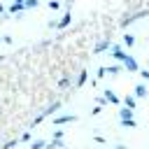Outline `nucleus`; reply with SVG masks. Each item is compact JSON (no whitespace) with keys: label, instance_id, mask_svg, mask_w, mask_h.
<instances>
[{"label":"nucleus","instance_id":"f257e3e1","mask_svg":"<svg viewBox=\"0 0 149 149\" xmlns=\"http://www.w3.org/2000/svg\"><path fill=\"white\" fill-rule=\"evenodd\" d=\"M21 12H26V5H23V0H14V2L9 5V14H21Z\"/></svg>","mask_w":149,"mask_h":149},{"label":"nucleus","instance_id":"f03ea898","mask_svg":"<svg viewBox=\"0 0 149 149\" xmlns=\"http://www.w3.org/2000/svg\"><path fill=\"white\" fill-rule=\"evenodd\" d=\"M112 56H114V58H116V61H121V63H123V61H126V56H128V54H126V51H123V49H121V47H112Z\"/></svg>","mask_w":149,"mask_h":149},{"label":"nucleus","instance_id":"7ed1b4c3","mask_svg":"<svg viewBox=\"0 0 149 149\" xmlns=\"http://www.w3.org/2000/svg\"><path fill=\"white\" fill-rule=\"evenodd\" d=\"M123 65H126V70H130V72H135V70H140L133 56H126V61H123Z\"/></svg>","mask_w":149,"mask_h":149},{"label":"nucleus","instance_id":"20e7f679","mask_svg":"<svg viewBox=\"0 0 149 149\" xmlns=\"http://www.w3.org/2000/svg\"><path fill=\"white\" fill-rule=\"evenodd\" d=\"M70 121H74V116H72V114H65V116H56V119H54V123H56V126H63V123H70Z\"/></svg>","mask_w":149,"mask_h":149},{"label":"nucleus","instance_id":"39448f33","mask_svg":"<svg viewBox=\"0 0 149 149\" xmlns=\"http://www.w3.org/2000/svg\"><path fill=\"white\" fill-rule=\"evenodd\" d=\"M119 116H121V121H133V112H130L128 107H121V112H119Z\"/></svg>","mask_w":149,"mask_h":149},{"label":"nucleus","instance_id":"423d86ee","mask_svg":"<svg viewBox=\"0 0 149 149\" xmlns=\"http://www.w3.org/2000/svg\"><path fill=\"white\" fill-rule=\"evenodd\" d=\"M68 23H70V14H68V12H65V16H63V19H61V21H58V23H54V26H56V28H65V26H68Z\"/></svg>","mask_w":149,"mask_h":149},{"label":"nucleus","instance_id":"0eeeda50","mask_svg":"<svg viewBox=\"0 0 149 149\" xmlns=\"http://www.w3.org/2000/svg\"><path fill=\"white\" fill-rule=\"evenodd\" d=\"M135 95L144 98V95H147V86H144V84H137V86H135Z\"/></svg>","mask_w":149,"mask_h":149},{"label":"nucleus","instance_id":"6e6552de","mask_svg":"<svg viewBox=\"0 0 149 149\" xmlns=\"http://www.w3.org/2000/svg\"><path fill=\"white\" fill-rule=\"evenodd\" d=\"M105 98H107L109 102H114V105H119V98H116V95H114L112 91H105Z\"/></svg>","mask_w":149,"mask_h":149},{"label":"nucleus","instance_id":"1a4fd4ad","mask_svg":"<svg viewBox=\"0 0 149 149\" xmlns=\"http://www.w3.org/2000/svg\"><path fill=\"white\" fill-rule=\"evenodd\" d=\"M23 5H26V12H28V9H35L40 2H37V0H23Z\"/></svg>","mask_w":149,"mask_h":149},{"label":"nucleus","instance_id":"9d476101","mask_svg":"<svg viewBox=\"0 0 149 149\" xmlns=\"http://www.w3.org/2000/svg\"><path fill=\"white\" fill-rule=\"evenodd\" d=\"M123 42H126V47H133L135 44V37L133 35H123Z\"/></svg>","mask_w":149,"mask_h":149},{"label":"nucleus","instance_id":"9b49d317","mask_svg":"<svg viewBox=\"0 0 149 149\" xmlns=\"http://www.w3.org/2000/svg\"><path fill=\"white\" fill-rule=\"evenodd\" d=\"M42 147H47L44 140H35V142H33V149H42Z\"/></svg>","mask_w":149,"mask_h":149},{"label":"nucleus","instance_id":"f8f14e48","mask_svg":"<svg viewBox=\"0 0 149 149\" xmlns=\"http://www.w3.org/2000/svg\"><path fill=\"white\" fill-rule=\"evenodd\" d=\"M123 102H126V107H128V109H133V107H135V98H126Z\"/></svg>","mask_w":149,"mask_h":149},{"label":"nucleus","instance_id":"ddd939ff","mask_svg":"<svg viewBox=\"0 0 149 149\" xmlns=\"http://www.w3.org/2000/svg\"><path fill=\"white\" fill-rule=\"evenodd\" d=\"M107 47H109V42H100V44H98V47H95V51H105V49H107Z\"/></svg>","mask_w":149,"mask_h":149},{"label":"nucleus","instance_id":"4468645a","mask_svg":"<svg viewBox=\"0 0 149 149\" xmlns=\"http://www.w3.org/2000/svg\"><path fill=\"white\" fill-rule=\"evenodd\" d=\"M84 81H86V70L79 74V81H77V84H79V86H84Z\"/></svg>","mask_w":149,"mask_h":149},{"label":"nucleus","instance_id":"2eb2a0df","mask_svg":"<svg viewBox=\"0 0 149 149\" xmlns=\"http://www.w3.org/2000/svg\"><path fill=\"white\" fill-rule=\"evenodd\" d=\"M142 77H144V79H149V70H142Z\"/></svg>","mask_w":149,"mask_h":149},{"label":"nucleus","instance_id":"dca6fc26","mask_svg":"<svg viewBox=\"0 0 149 149\" xmlns=\"http://www.w3.org/2000/svg\"><path fill=\"white\" fill-rule=\"evenodd\" d=\"M112 149H128V147H123V144H116V147H112Z\"/></svg>","mask_w":149,"mask_h":149},{"label":"nucleus","instance_id":"f3484780","mask_svg":"<svg viewBox=\"0 0 149 149\" xmlns=\"http://www.w3.org/2000/svg\"><path fill=\"white\" fill-rule=\"evenodd\" d=\"M0 14H5V7H2V5H0Z\"/></svg>","mask_w":149,"mask_h":149}]
</instances>
